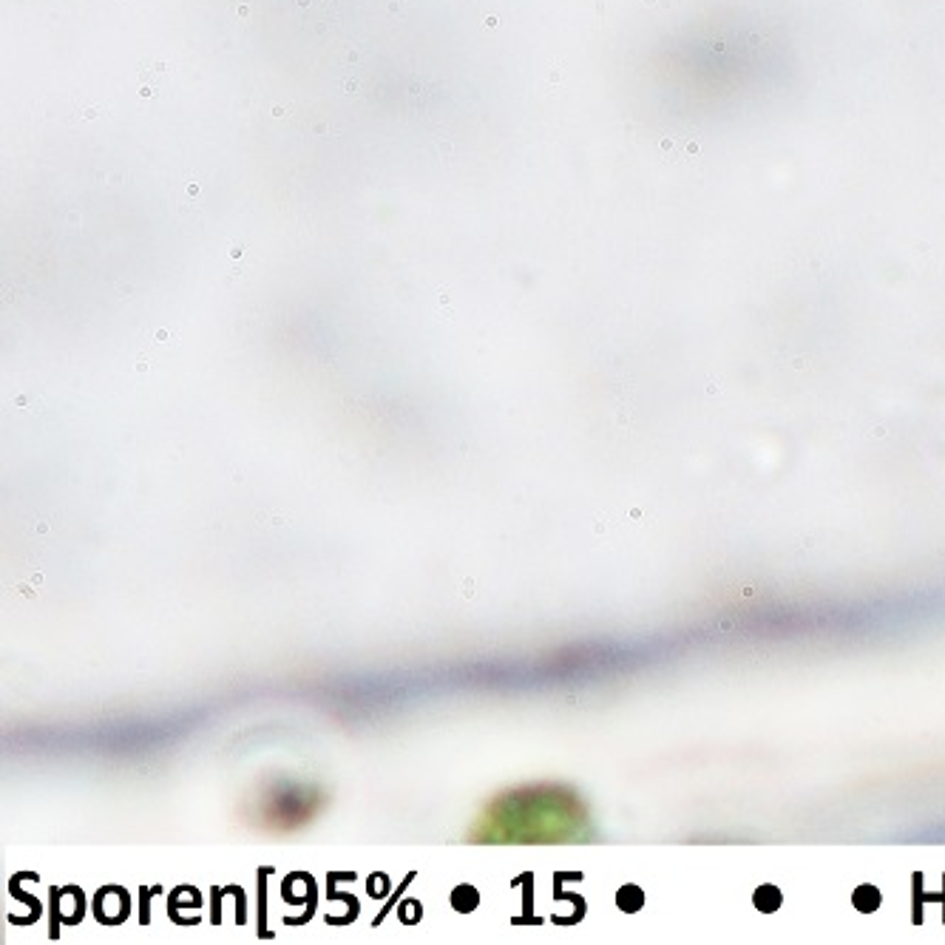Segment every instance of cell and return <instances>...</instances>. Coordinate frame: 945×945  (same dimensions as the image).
<instances>
[{
  "label": "cell",
  "instance_id": "cell-4",
  "mask_svg": "<svg viewBox=\"0 0 945 945\" xmlns=\"http://www.w3.org/2000/svg\"><path fill=\"white\" fill-rule=\"evenodd\" d=\"M83 117H86V120H94V117H100V111H97V108H88Z\"/></svg>",
  "mask_w": 945,
  "mask_h": 945
},
{
  "label": "cell",
  "instance_id": "cell-1",
  "mask_svg": "<svg viewBox=\"0 0 945 945\" xmlns=\"http://www.w3.org/2000/svg\"><path fill=\"white\" fill-rule=\"evenodd\" d=\"M452 903H455L457 911H472L474 906L480 903V894L474 892L472 886H460V889H455V894H452Z\"/></svg>",
  "mask_w": 945,
  "mask_h": 945
},
{
  "label": "cell",
  "instance_id": "cell-2",
  "mask_svg": "<svg viewBox=\"0 0 945 945\" xmlns=\"http://www.w3.org/2000/svg\"><path fill=\"white\" fill-rule=\"evenodd\" d=\"M196 193H199V182H188L185 185V199H196Z\"/></svg>",
  "mask_w": 945,
  "mask_h": 945
},
{
  "label": "cell",
  "instance_id": "cell-3",
  "mask_svg": "<svg viewBox=\"0 0 945 945\" xmlns=\"http://www.w3.org/2000/svg\"><path fill=\"white\" fill-rule=\"evenodd\" d=\"M245 250H247L245 245H233L230 247V256H233V259H242V256H245Z\"/></svg>",
  "mask_w": 945,
  "mask_h": 945
}]
</instances>
